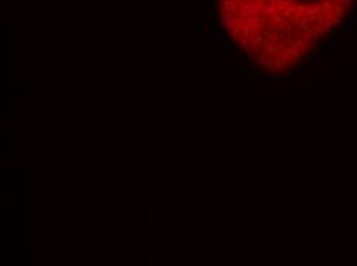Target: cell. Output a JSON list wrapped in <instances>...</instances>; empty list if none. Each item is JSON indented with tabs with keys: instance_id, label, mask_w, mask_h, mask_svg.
<instances>
[{
	"instance_id": "6da1fadb",
	"label": "cell",
	"mask_w": 357,
	"mask_h": 266,
	"mask_svg": "<svg viewBox=\"0 0 357 266\" xmlns=\"http://www.w3.org/2000/svg\"><path fill=\"white\" fill-rule=\"evenodd\" d=\"M354 0H218L220 20L256 58H296L351 8Z\"/></svg>"
}]
</instances>
